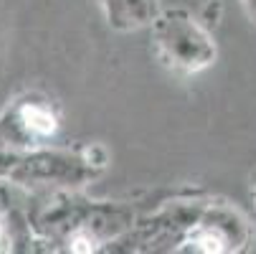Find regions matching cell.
Here are the masks:
<instances>
[{"instance_id": "7a4b0ae2", "label": "cell", "mask_w": 256, "mask_h": 254, "mask_svg": "<svg viewBox=\"0 0 256 254\" xmlns=\"http://www.w3.org/2000/svg\"><path fill=\"white\" fill-rule=\"evenodd\" d=\"M61 117L56 104L41 94H23L0 112V153H23L56 137Z\"/></svg>"}, {"instance_id": "5b68a950", "label": "cell", "mask_w": 256, "mask_h": 254, "mask_svg": "<svg viewBox=\"0 0 256 254\" xmlns=\"http://www.w3.org/2000/svg\"><path fill=\"white\" fill-rule=\"evenodd\" d=\"M251 193H254V201H256V183H251Z\"/></svg>"}, {"instance_id": "277c9868", "label": "cell", "mask_w": 256, "mask_h": 254, "mask_svg": "<svg viewBox=\"0 0 256 254\" xmlns=\"http://www.w3.org/2000/svg\"><path fill=\"white\" fill-rule=\"evenodd\" d=\"M241 3L246 6V11H248V16L256 21V0H241Z\"/></svg>"}, {"instance_id": "6da1fadb", "label": "cell", "mask_w": 256, "mask_h": 254, "mask_svg": "<svg viewBox=\"0 0 256 254\" xmlns=\"http://www.w3.org/2000/svg\"><path fill=\"white\" fill-rule=\"evenodd\" d=\"M152 54L178 74H196L216 61V44L208 31L182 8L160 11L152 23Z\"/></svg>"}, {"instance_id": "3957f363", "label": "cell", "mask_w": 256, "mask_h": 254, "mask_svg": "<svg viewBox=\"0 0 256 254\" xmlns=\"http://www.w3.org/2000/svg\"><path fill=\"white\" fill-rule=\"evenodd\" d=\"M109 26L120 31H132L150 26L152 18L160 13L158 0H99Z\"/></svg>"}]
</instances>
